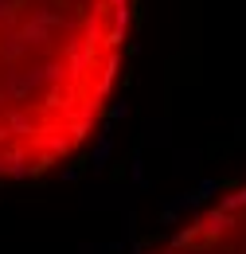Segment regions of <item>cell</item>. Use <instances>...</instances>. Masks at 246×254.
Listing matches in <instances>:
<instances>
[{"instance_id":"1","label":"cell","mask_w":246,"mask_h":254,"mask_svg":"<svg viewBox=\"0 0 246 254\" xmlns=\"http://www.w3.org/2000/svg\"><path fill=\"white\" fill-rule=\"evenodd\" d=\"M133 0H0V180L74 157L110 114Z\"/></svg>"},{"instance_id":"2","label":"cell","mask_w":246,"mask_h":254,"mask_svg":"<svg viewBox=\"0 0 246 254\" xmlns=\"http://www.w3.org/2000/svg\"><path fill=\"white\" fill-rule=\"evenodd\" d=\"M145 254H246V184L199 207Z\"/></svg>"}]
</instances>
